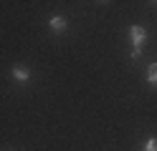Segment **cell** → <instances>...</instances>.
Returning a JSON list of instances; mask_svg holds the SVG:
<instances>
[{"instance_id": "3", "label": "cell", "mask_w": 157, "mask_h": 151, "mask_svg": "<svg viewBox=\"0 0 157 151\" xmlns=\"http://www.w3.org/2000/svg\"><path fill=\"white\" fill-rule=\"evenodd\" d=\"M51 28L56 33H61V30H66V20L63 18H51Z\"/></svg>"}, {"instance_id": "4", "label": "cell", "mask_w": 157, "mask_h": 151, "mask_svg": "<svg viewBox=\"0 0 157 151\" xmlns=\"http://www.w3.org/2000/svg\"><path fill=\"white\" fill-rule=\"evenodd\" d=\"M147 78H150L152 83H157V63H152L150 68H147Z\"/></svg>"}, {"instance_id": "5", "label": "cell", "mask_w": 157, "mask_h": 151, "mask_svg": "<svg viewBox=\"0 0 157 151\" xmlns=\"http://www.w3.org/2000/svg\"><path fill=\"white\" fill-rule=\"evenodd\" d=\"M144 151H157V138H147V144H144Z\"/></svg>"}, {"instance_id": "1", "label": "cell", "mask_w": 157, "mask_h": 151, "mask_svg": "<svg viewBox=\"0 0 157 151\" xmlns=\"http://www.w3.org/2000/svg\"><path fill=\"white\" fill-rule=\"evenodd\" d=\"M129 35H132V43H134L132 58H140V56H142V45H144L147 33H144V28H142V25H132V28H129Z\"/></svg>"}, {"instance_id": "2", "label": "cell", "mask_w": 157, "mask_h": 151, "mask_svg": "<svg viewBox=\"0 0 157 151\" xmlns=\"http://www.w3.org/2000/svg\"><path fill=\"white\" fill-rule=\"evenodd\" d=\"M13 78H15V81H28V78H31V70L23 68V66H15V68H13Z\"/></svg>"}]
</instances>
